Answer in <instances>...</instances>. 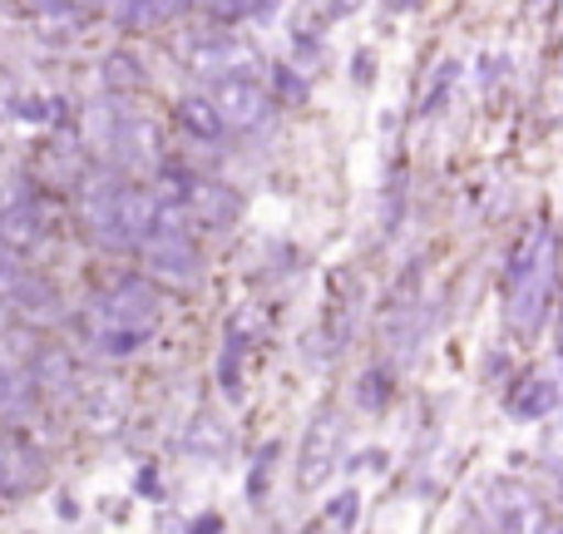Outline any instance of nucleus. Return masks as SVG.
I'll return each instance as SVG.
<instances>
[{"label":"nucleus","mask_w":563,"mask_h":534,"mask_svg":"<svg viewBox=\"0 0 563 534\" xmlns=\"http://www.w3.org/2000/svg\"><path fill=\"white\" fill-rule=\"evenodd\" d=\"M154 327H158V282L124 277L95 297L85 337L99 357H134Z\"/></svg>","instance_id":"1"},{"label":"nucleus","mask_w":563,"mask_h":534,"mask_svg":"<svg viewBox=\"0 0 563 534\" xmlns=\"http://www.w3.org/2000/svg\"><path fill=\"white\" fill-rule=\"evenodd\" d=\"M549 534H563V525H549Z\"/></svg>","instance_id":"24"},{"label":"nucleus","mask_w":563,"mask_h":534,"mask_svg":"<svg viewBox=\"0 0 563 534\" xmlns=\"http://www.w3.org/2000/svg\"><path fill=\"white\" fill-rule=\"evenodd\" d=\"M79 416L95 436H114L129 421V396L119 386H85L79 391Z\"/></svg>","instance_id":"10"},{"label":"nucleus","mask_w":563,"mask_h":534,"mask_svg":"<svg viewBox=\"0 0 563 534\" xmlns=\"http://www.w3.org/2000/svg\"><path fill=\"white\" fill-rule=\"evenodd\" d=\"M539 456H544V466L563 480V421H554V426L544 431V446H539Z\"/></svg>","instance_id":"20"},{"label":"nucleus","mask_w":563,"mask_h":534,"mask_svg":"<svg viewBox=\"0 0 563 534\" xmlns=\"http://www.w3.org/2000/svg\"><path fill=\"white\" fill-rule=\"evenodd\" d=\"M213 105H218V115H223L228 134H247V129L263 124V115L273 109V99H267V89L257 85L253 75H238V79H218Z\"/></svg>","instance_id":"6"},{"label":"nucleus","mask_w":563,"mask_h":534,"mask_svg":"<svg viewBox=\"0 0 563 534\" xmlns=\"http://www.w3.org/2000/svg\"><path fill=\"white\" fill-rule=\"evenodd\" d=\"M450 85H455V65H440L435 89H430V95H426V115H435V109H440V99L450 95Z\"/></svg>","instance_id":"21"},{"label":"nucleus","mask_w":563,"mask_h":534,"mask_svg":"<svg viewBox=\"0 0 563 534\" xmlns=\"http://www.w3.org/2000/svg\"><path fill=\"white\" fill-rule=\"evenodd\" d=\"M485 520L495 534H549V515L539 495L519 480H489L485 490Z\"/></svg>","instance_id":"5"},{"label":"nucleus","mask_w":563,"mask_h":534,"mask_svg":"<svg viewBox=\"0 0 563 534\" xmlns=\"http://www.w3.org/2000/svg\"><path fill=\"white\" fill-rule=\"evenodd\" d=\"M109 139H114L124 164H154L158 159V129H154V119H144V115H119Z\"/></svg>","instance_id":"11"},{"label":"nucleus","mask_w":563,"mask_h":534,"mask_svg":"<svg viewBox=\"0 0 563 534\" xmlns=\"http://www.w3.org/2000/svg\"><path fill=\"white\" fill-rule=\"evenodd\" d=\"M139 263H144V277L158 282V287L188 292V287L203 282V253L194 248V238L154 233L144 248H139Z\"/></svg>","instance_id":"4"},{"label":"nucleus","mask_w":563,"mask_h":534,"mask_svg":"<svg viewBox=\"0 0 563 534\" xmlns=\"http://www.w3.org/2000/svg\"><path fill=\"white\" fill-rule=\"evenodd\" d=\"M25 272H30V268H20L15 253H5V248H0V302L15 297V287L25 282Z\"/></svg>","instance_id":"19"},{"label":"nucleus","mask_w":563,"mask_h":534,"mask_svg":"<svg viewBox=\"0 0 563 534\" xmlns=\"http://www.w3.org/2000/svg\"><path fill=\"white\" fill-rule=\"evenodd\" d=\"M35 396H40L35 377L0 361V421H20V416L30 411V401H35Z\"/></svg>","instance_id":"16"},{"label":"nucleus","mask_w":563,"mask_h":534,"mask_svg":"<svg viewBox=\"0 0 563 534\" xmlns=\"http://www.w3.org/2000/svg\"><path fill=\"white\" fill-rule=\"evenodd\" d=\"M559 351H563V312H559Z\"/></svg>","instance_id":"23"},{"label":"nucleus","mask_w":563,"mask_h":534,"mask_svg":"<svg viewBox=\"0 0 563 534\" xmlns=\"http://www.w3.org/2000/svg\"><path fill=\"white\" fill-rule=\"evenodd\" d=\"M356 520H361V495L356 490H341V495L327 505V530L346 534V530H356Z\"/></svg>","instance_id":"18"},{"label":"nucleus","mask_w":563,"mask_h":534,"mask_svg":"<svg viewBox=\"0 0 563 534\" xmlns=\"http://www.w3.org/2000/svg\"><path fill=\"white\" fill-rule=\"evenodd\" d=\"M563 401V386L554 377H544V371H534V377H525L515 391H509V411H515L519 421H544L554 416Z\"/></svg>","instance_id":"12"},{"label":"nucleus","mask_w":563,"mask_h":534,"mask_svg":"<svg viewBox=\"0 0 563 534\" xmlns=\"http://www.w3.org/2000/svg\"><path fill=\"white\" fill-rule=\"evenodd\" d=\"M228 446H233V431H228L223 421L213 416V411H198L194 426H188V436H184V450H188V456L218 460V456H228Z\"/></svg>","instance_id":"15"},{"label":"nucleus","mask_w":563,"mask_h":534,"mask_svg":"<svg viewBox=\"0 0 563 534\" xmlns=\"http://www.w3.org/2000/svg\"><path fill=\"white\" fill-rule=\"evenodd\" d=\"M341 450H346V426H341L336 406H321L317 416H311L307 436H301L297 486L301 490H321L331 480V470L341 466Z\"/></svg>","instance_id":"3"},{"label":"nucleus","mask_w":563,"mask_h":534,"mask_svg":"<svg viewBox=\"0 0 563 534\" xmlns=\"http://www.w3.org/2000/svg\"><path fill=\"white\" fill-rule=\"evenodd\" d=\"M40 480V460L35 450H25L20 440L0 436V495H20Z\"/></svg>","instance_id":"14"},{"label":"nucleus","mask_w":563,"mask_h":534,"mask_svg":"<svg viewBox=\"0 0 563 534\" xmlns=\"http://www.w3.org/2000/svg\"><path fill=\"white\" fill-rule=\"evenodd\" d=\"M49 238V214L40 198H15L0 208V248L15 258H30Z\"/></svg>","instance_id":"7"},{"label":"nucleus","mask_w":563,"mask_h":534,"mask_svg":"<svg viewBox=\"0 0 563 534\" xmlns=\"http://www.w3.org/2000/svg\"><path fill=\"white\" fill-rule=\"evenodd\" d=\"M10 307H15V317L30 322V327H49V322H59V292L49 287L40 272H25V282L15 287Z\"/></svg>","instance_id":"13"},{"label":"nucleus","mask_w":563,"mask_h":534,"mask_svg":"<svg viewBox=\"0 0 563 534\" xmlns=\"http://www.w3.org/2000/svg\"><path fill=\"white\" fill-rule=\"evenodd\" d=\"M188 65L208 79H238L243 69H253V50L228 40V35H213V40H198V45L188 50Z\"/></svg>","instance_id":"8"},{"label":"nucleus","mask_w":563,"mask_h":534,"mask_svg":"<svg viewBox=\"0 0 563 534\" xmlns=\"http://www.w3.org/2000/svg\"><path fill=\"white\" fill-rule=\"evenodd\" d=\"M188 204H194L198 228H228V224H238V214H243V198H238L228 184H218V178H194Z\"/></svg>","instance_id":"9"},{"label":"nucleus","mask_w":563,"mask_h":534,"mask_svg":"<svg viewBox=\"0 0 563 534\" xmlns=\"http://www.w3.org/2000/svg\"><path fill=\"white\" fill-rule=\"evenodd\" d=\"M178 119H184V129H188V134H198V139H218V134H228V124H223V115H218L213 99L188 95L184 105H178Z\"/></svg>","instance_id":"17"},{"label":"nucleus","mask_w":563,"mask_h":534,"mask_svg":"<svg viewBox=\"0 0 563 534\" xmlns=\"http://www.w3.org/2000/svg\"><path fill=\"white\" fill-rule=\"evenodd\" d=\"M257 0H208V10H213L218 20H238V15H247Z\"/></svg>","instance_id":"22"},{"label":"nucleus","mask_w":563,"mask_h":534,"mask_svg":"<svg viewBox=\"0 0 563 534\" xmlns=\"http://www.w3.org/2000/svg\"><path fill=\"white\" fill-rule=\"evenodd\" d=\"M554 282H559V233L549 228L534 263L519 272V277L505 282V312L519 337H534V331L544 327L549 307H554Z\"/></svg>","instance_id":"2"}]
</instances>
